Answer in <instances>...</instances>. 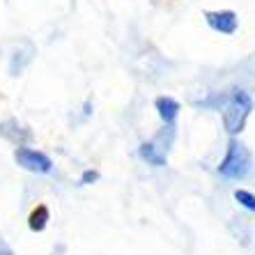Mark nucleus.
Instances as JSON below:
<instances>
[{
    "instance_id": "1",
    "label": "nucleus",
    "mask_w": 255,
    "mask_h": 255,
    "mask_svg": "<svg viewBox=\"0 0 255 255\" xmlns=\"http://www.w3.org/2000/svg\"><path fill=\"white\" fill-rule=\"evenodd\" d=\"M251 168H253V156H251L249 147H246L242 140H237V138H230L226 156H223V161L219 163V175L226 179L239 182V179L249 177Z\"/></svg>"
},
{
    "instance_id": "2",
    "label": "nucleus",
    "mask_w": 255,
    "mask_h": 255,
    "mask_svg": "<svg viewBox=\"0 0 255 255\" xmlns=\"http://www.w3.org/2000/svg\"><path fill=\"white\" fill-rule=\"evenodd\" d=\"M251 111H253V99H251L249 92L232 90V95L226 99V106H223V127L230 136L242 133Z\"/></svg>"
},
{
    "instance_id": "3",
    "label": "nucleus",
    "mask_w": 255,
    "mask_h": 255,
    "mask_svg": "<svg viewBox=\"0 0 255 255\" xmlns=\"http://www.w3.org/2000/svg\"><path fill=\"white\" fill-rule=\"evenodd\" d=\"M14 161L23 170H30V172H37V175H48L53 170V161L48 159L44 152H37V149H30V147H16L14 152Z\"/></svg>"
},
{
    "instance_id": "4",
    "label": "nucleus",
    "mask_w": 255,
    "mask_h": 255,
    "mask_svg": "<svg viewBox=\"0 0 255 255\" xmlns=\"http://www.w3.org/2000/svg\"><path fill=\"white\" fill-rule=\"evenodd\" d=\"M207 23L223 35H232L237 30V14L235 12H207Z\"/></svg>"
},
{
    "instance_id": "5",
    "label": "nucleus",
    "mask_w": 255,
    "mask_h": 255,
    "mask_svg": "<svg viewBox=\"0 0 255 255\" xmlns=\"http://www.w3.org/2000/svg\"><path fill=\"white\" fill-rule=\"evenodd\" d=\"M138 154H140L142 161H147V166H154V168H163L168 163L166 159V152L156 145V142H142L138 147Z\"/></svg>"
},
{
    "instance_id": "6",
    "label": "nucleus",
    "mask_w": 255,
    "mask_h": 255,
    "mask_svg": "<svg viewBox=\"0 0 255 255\" xmlns=\"http://www.w3.org/2000/svg\"><path fill=\"white\" fill-rule=\"evenodd\" d=\"M156 106V113H159V118L166 122V125H172L175 120H177L179 111H182V106H179L177 101L172 99V97H159V99L154 101Z\"/></svg>"
},
{
    "instance_id": "7",
    "label": "nucleus",
    "mask_w": 255,
    "mask_h": 255,
    "mask_svg": "<svg viewBox=\"0 0 255 255\" xmlns=\"http://www.w3.org/2000/svg\"><path fill=\"white\" fill-rule=\"evenodd\" d=\"M48 219H51V212H48V207H46V205H39V207H35L32 212H30L28 228L32 232H42V230H46Z\"/></svg>"
},
{
    "instance_id": "8",
    "label": "nucleus",
    "mask_w": 255,
    "mask_h": 255,
    "mask_svg": "<svg viewBox=\"0 0 255 255\" xmlns=\"http://www.w3.org/2000/svg\"><path fill=\"white\" fill-rule=\"evenodd\" d=\"M235 200H237L244 209H249V212H255V196L251 193V191L237 189V191H235Z\"/></svg>"
},
{
    "instance_id": "9",
    "label": "nucleus",
    "mask_w": 255,
    "mask_h": 255,
    "mask_svg": "<svg viewBox=\"0 0 255 255\" xmlns=\"http://www.w3.org/2000/svg\"><path fill=\"white\" fill-rule=\"evenodd\" d=\"M97 179H99V172L97 170H85L83 177H81V182H83V184H92V182H97Z\"/></svg>"
},
{
    "instance_id": "10",
    "label": "nucleus",
    "mask_w": 255,
    "mask_h": 255,
    "mask_svg": "<svg viewBox=\"0 0 255 255\" xmlns=\"http://www.w3.org/2000/svg\"><path fill=\"white\" fill-rule=\"evenodd\" d=\"M0 255H14L9 249H0Z\"/></svg>"
}]
</instances>
